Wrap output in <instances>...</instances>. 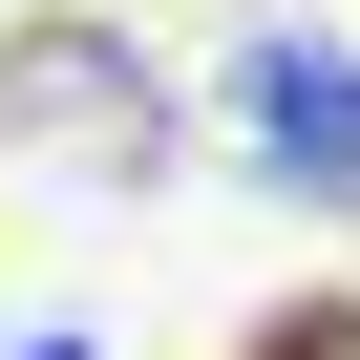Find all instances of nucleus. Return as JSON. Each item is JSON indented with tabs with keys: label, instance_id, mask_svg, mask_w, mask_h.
Here are the masks:
<instances>
[{
	"label": "nucleus",
	"instance_id": "f257e3e1",
	"mask_svg": "<svg viewBox=\"0 0 360 360\" xmlns=\"http://www.w3.org/2000/svg\"><path fill=\"white\" fill-rule=\"evenodd\" d=\"M148 127H169V106H148V64H127L106 22H22V43H0V148H85V169L127 148V169H148Z\"/></svg>",
	"mask_w": 360,
	"mask_h": 360
},
{
	"label": "nucleus",
	"instance_id": "f03ea898",
	"mask_svg": "<svg viewBox=\"0 0 360 360\" xmlns=\"http://www.w3.org/2000/svg\"><path fill=\"white\" fill-rule=\"evenodd\" d=\"M233 106H255V169L276 191H360V64L318 22H255L233 43Z\"/></svg>",
	"mask_w": 360,
	"mask_h": 360
},
{
	"label": "nucleus",
	"instance_id": "7ed1b4c3",
	"mask_svg": "<svg viewBox=\"0 0 360 360\" xmlns=\"http://www.w3.org/2000/svg\"><path fill=\"white\" fill-rule=\"evenodd\" d=\"M255 360H360V318H276V339H255Z\"/></svg>",
	"mask_w": 360,
	"mask_h": 360
},
{
	"label": "nucleus",
	"instance_id": "20e7f679",
	"mask_svg": "<svg viewBox=\"0 0 360 360\" xmlns=\"http://www.w3.org/2000/svg\"><path fill=\"white\" fill-rule=\"evenodd\" d=\"M22 360H85V318H43V339H22Z\"/></svg>",
	"mask_w": 360,
	"mask_h": 360
}]
</instances>
